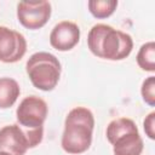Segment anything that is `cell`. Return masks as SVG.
<instances>
[{
	"label": "cell",
	"instance_id": "cell-13",
	"mask_svg": "<svg viewBox=\"0 0 155 155\" xmlns=\"http://www.w3.org/2000/svg\"><path fill=\"white\" fill-rule=\"evenodd\" d=\"M140 93L143 101L148 105L150 107L155 105V76H149L143 81L140 87Z\"/></svg>",
	"mask_w": 155,
	"mask_h": 155
},
{
	"label": "cell",
	"instance_id": "cell-15",
	"mask_svg": "<svg viewBox=\"0 0 155 155\" xmlns=\"http://www.w3.org/2000/svg\"><path fill=\"white\" fill-rule=\"evenodd\" d=\"M0 155H12V154H10V153H7V151H2V150H0Z\"/></svg>",
	"mask_w": 155,
	"mask_h": 155
},
{
	"label": "cell",
	"instance_id": "cell-7",
	"mask_svg": "<svg viewBox=\"0 0 155 155\" xmlns=\"http://www.w3.org/2000/svg\"><path fill=\"white\" fill-rule=\"evenodd\" d=\"M51 12L48 1H21L17 4L18 22L30 30L42 28L48 22Z\"/></svg>",
	"mask_w": 155,
	"mask_h": 155
},
{
	"label": "cell",
	"instance_id": "cell-10",
	"mask_svg": "<svg viewBox=\"0 0 155 155\" xmlns=\"http://www.w3.org/2000/svg\"><path fill=\"white\" fill-rule=\"evenodd\" d=\"M21 87L15 79L0 78V109L11 108L19 97Z\"/></svg>",
	"mask_w": 155,
	"mask_h": 155
},
{
	"label": "cell",
	"instance_id": "cell-1",
	"mask_svg": "<svg viewBox=\"0 0 155 155\" xmlns=\"http://www.w3.org/2000/svg\"><path fill=\"white\" fill-rule=\"evenodd\" d=\"M87 46L98 58L121 61L130 56L133 48V40L130 34L113 28L111 25L94 24L87 35Z\"/></svg>",
	"mask_w": 155,
	"mask_h": 155
},
{
	"label": "cell",
	"instance_id": "cell-9",
	"mask_svg": "<svg viewBox=\"0 0 155 155\" xmlns=\"http://www.w3.org/2000/svg\"><path fill=\"white\" fill-rule=\"evenodd\" d=\"M80 41V28L70 21L57 23L50 33V44L57 51H70Z\"/></svg>",
	"mask_w": 155,
	"mask_h": 155
},
{
	"label": "cell",
	"instance_id": "cell-12",
	"mask_svg": "<svg viewBox=\"0 0 155 155\" xmlns=\"http://www.w3.org/2000/svg\"><path fill=\"white\" fill-rule=\"evenodd\" d=\"M88 11L94 18L103 19L110 17L116 7H117V1L116 0H91L87 2Z\"/></svg>",
	"mask_w": 155,
	"mask_h": 155
},
{
	"label": "cell",
	"instance_id": "cell-2",
	"mask_svg": "<svg viewBox=\"0 0 155 155\" xmlns=\"http://www.w3.org/2000/svg\"><path fill=\"white\" fill-rule=\"evenodd\" d=\"M94 116L88 108L76 107L71 109L64 121V131L61 145L68 154H82L92 143Z\"/></svg>",
	"mask_w": 155,
	"mask_h": 155
},
{
	"label": "cell",
	"instance_id": "cell-14",
	"mask_svg": "<svg viewBox=\"0 0 155 155\" xmlns=\"http://www.w3.org/2000/svg\"><path fill=\"white\" fill-rule=\"evenodd\" d=\"M143 126L145 134L150 139H155V111H151L148 114V116H145L143 121Z\"/></svg>",
	"mask_w": 155,
	"mask_h": 155
},
{
	"label": "cell",
	"instance_id": "cell-11",
	"mask_svg": "<svg viewBox=\"0 0 155 155\" xmlns=\"http://www.w3.org/2000/svg\"><path fill=\"white\" fill-rule=\"evenodd\" d=\"M137 64L144 71H155V42L149 41L140 46L137 53Z\"/></svg>",
	"mask_w": 155,
	"mask_h": 155
},
{
	"label": "cell",
	"instance_id": "cell-4",
	"mask_svg": "<svg viewBox=\"0 0 155 155\" xmlns=\"http://www.w3.org/2000/svg\"><path fill=\"white\" fill-rule=\"evenodd\" d=\"M25 71L34 87L48 92L57 86L62 65L54 54L50 52H36L27 61Z\"/></svg>",
	"mask_w": 155,
	"mask_h": 155
},
{
	"label": "cell",
	"instance_id": "cell-6",
	"mask_svg": "<svg viewBox=\"0 0 155 155\" xmlns=\"http://www.w3.org/2000/svg\"><path fill=\"white\" fill-rule=\"evenodd\" d=\"M48 107L47 103L38 96H28L23 98L17 107L16 117L18 125L25 128L44 127V122L47 117Z\"/></svg>",
	"mask_w": 155,
	"mask_h": 155
},
{
	"label": "cell",
	"instance_id": "cell-3",
	"mask_svg": "<svg viewBox=\"0 0 155 155\" xmlns=\"http://www.w3.org/2000/svg\"><path fill=\"white\" fill-rule=\"evenodd\" d=\"M105 134L114 155H140L143 151L144 143L132 119L119 117L110 121Z\"/></svg>",
	"mask_w": 155,
	"mask_h": 155
},
{
	"label": "cell",
	"instance_id": "cell-8",
	"mask_svg": "<svg viewBox=\"0 0 155 155\" xmlns=\"http://www.w3.org/2000/svg\"><path fill=\"white\" fill-rule=\"evenodd\" d=\"M27 52V40L17 30L0 25V62L16 63Z\"/></svg>",
	"mask_w": 155,
	"mask_h": 155
},
{
	"label": "cell",
	"instance_id": "cell-5",
	"mask_svg": "<svg viewBox=\"0 0 155 155\" xmlns=\"http://www.w3.org/2000/svg\"><path fill=\"white\" fill-rule=\"evenodd\" d=\"M44 138V127L25 128L18 124L0 128V150L12 155H24L28 149L35 148Z\"/></svg>",
	"mask_w": 155,
	"mask_h": 155
}]
</instances>
